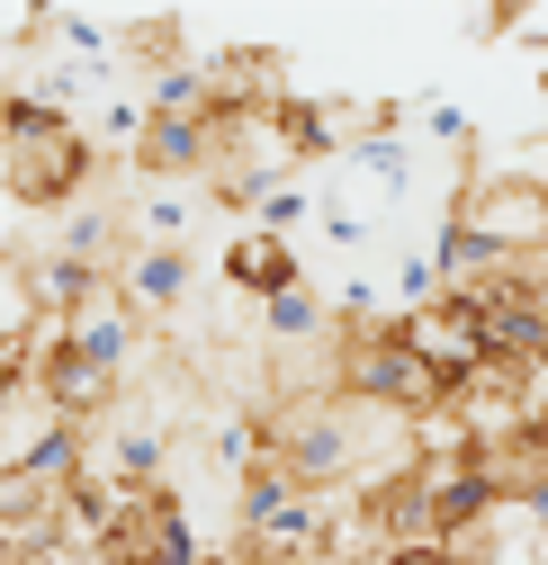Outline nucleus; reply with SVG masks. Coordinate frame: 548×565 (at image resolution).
<instances>
[{
	"label": "nucleus",
	"instance_id": "1",
	"mask_svg": "<svg viewBox=\"0 0 548 565\" xmlns=\"http://www.w3.org/2000/svg\"><path fill=\"white\" fill-rule=\"evenodd\" d=\"M333 377H341V395H369V404H387V413H404V422H432V413H450V377L441 369H423L414 350H404L387 323H369V332H341V360H333Z\"/></svg>",
	"mask_w": 548,
	"mask_h": 565
},
{
	"label": "nucleus",
	"instance_id": "2",
	"mask_svg": "<svg viewBox=\"0 0 548 565\" xmlns=\"http://www.w3.org/2000/svg\"><path fill=\"white\" fill-rule=\"evenodd\" d=\"M450 225L476 234L495 260H539L548 252V180H530V171H476V180H459Z\"/></svg>",
	"mask_w": 548,
	"mask_h": 565
},
{
	"label": "nucleus",
	"instance_id": "3",
	"mask_svg": "<svg viewBox=\"0 0 548 565\" xmlns=\"http://www.w3.org/2000/svg\"><path fill=\"white\" fill-rule=\"evenodd\" d=\"M387 332L414 350L423 369H441V377H450V395H459L476 369H495V350H486V306H476V297H432V306H404V315H387Z\"/></svg>",
	"mask_w": 548,
	"mask_h": 565
},
{
	"label": "nucleus",
	"instance_id": "4",
	"mask_svg": "<svg viewBox=\"0 0 548 565\" xmlns=\"http://www.w3.org/2000/svg\"><path fill=\"white\" fill-rule=\"evenodd\" d=\"M99 145H91V126H63L45 135V145H10L0 153V189H10L19 206H63V198H82Z\"/></svg>",
	"mask_w": 548,
	"mask_h": 565
},
{
	"label": "nucleus",
	"instance_id": "5",
	"mask_svg": "<svg viewBox=\"0 0 548 565\" xmlns=\"http://www.w3.org/2000/svg\"><path fill=\"white\" fill-rule=\"evenodd\" d=\"M135 341H145V315H135V297L117 288V278H99V288L63 315V350H82V360H99L108 377L135 360Z\"/></svg>",
	"mask_w": 548,
	"mask_h": 565
},
{
	"label": "nucleus",
	"instance_id": "6",
	"mask_svg": "<svg viewBox=\"0 0 548 565\" xmlns=\"http://www.w3.org/2000/svg\"><path fill=\"white\" fill-rule=\"evenodd\" d=\"M225 288L234 297H288V288H306V260H297V243H280V234H261V225H234L225 234Z\"/></svg>",
	"mask_w": 548,
	"mask_h": 565
},
{
	"label": "nucleus",
	"instance_id": "7",
	"mask_svg": "<svg viewBox=\"0 0 548 565\" xmlns=\"http://www.w3.org/2000/svg\"><path fill=\"white\" fill-rule=\"evenodd\" d=\"M135 162H145L154 180L217 171V135H208V117H154V108H145V135H135Z\"/></svg>",
	"mask_w": 548,
	"mask_h": 565
},
{
	"label": "nucleus",
	"instance_id": "8",
	"mask_svg": "<svg viewBox=\"0 0 548 565\" xmlns=\"http://www.w3.org/2000/svg\"><path fill=\"white\" fill-rule=\"evenodd\" d=\"M476 306H486V350H495L504 369H539V360H548V315H539L530 297H513L504 278H495Z\"/></svg>",
	"mask_w": 548,
	"mask_h": 565
},
{
	"label": "nucleus",
	"instance_id": "9",
	"mask_svg": "<svg viewBox=\"0 0 548 565\" xmlns=\"http://www.w3.org/2000/svg\"><path fill=\"white\" fill-rule=\"evenodd\" d=\"M189 278H198V260H189V252H154V243H135V252L117 260V288L135 297V315H171V306L189 297Z\"/></svg>",
	"mask_w": 548,
	"mask_h": 565
},
{
	"label": "nucleus",
	"instance_id": "10",
	"mask_svg": "<svg viewBox=\"0 0 548 565\" xmlns=\"http://www.w3.org/2000/svg\"><path fill=\"white\" fill-rule=\"evenodd\" d=\"M36 332H45V315H36V278H28V260L0 252V360H28Z\"/></svg>",
	"mask_w": 548,
	"mask_h": 565
},
{
	"label": "nucleus",
	"instance_id": "11",
	"mask_svg": "<svg viewBox=\"0 0 548 565\" xmlns=\"http://www.w3.org/2000/svg\"><path fill=\"white\" fill-rule=\"evenodd\" d=\"M28 278H36V315L63 323V315H73V306L99 288V278H108V269H91V260H73V252H45V260H28Z\"/></svg>",
	"mask_w": 548,
	"mask_h": 565
},
{
	"label": "nucleus",
	"instance_id": "12",
	"mask_svg": "<svg viewBox=\"0 0 548 565\" xmlns=\"http://www.w3.org/2000/svg\"><path fill=\"white\" fill-rule=\"evenodd\" d=\"M261 332L280 341V350H297V341H324V332H333V306H324L315 288H288V297H270V306H261Z\"/></svg>",
	"mask_w": 548,
	"mask_h": 565
},
{
	"label": "nucleus",
	"instance_id": "13",
	"mask_svg": "<svg viewBox=\"0 0 548 565\" xmlns=\"http://www.w3.org/2000/svg\"><path fill=\"white\" fill-rule=\"evenodd\" d=\"M135 243H154V252H189V198L154 180L145 206H135Z\"/></svg>",
	"mask_w": 548,
	"mask_h": 565
},
{
	"label": "nucleus",
	"instance_id": "14",
	"mask_svg": "<svg viewBox=\"0 0 548 565\" xmlns=\"http://www.w3.org/2000/svg\"><path fill=\"white\" fill-rule=\"evenodd\" d=\"M351 171L378 180L387 198H404L414 189V145H404V135H369V145H351Z\"/></svg>",
	"mask_w": 548,
	"mask_h": 565
},
{
	"label": "nucleus",
	"instance_id": "15",
	"mask_svg": "<svg viewBox=\"0 0 548 565\" xmlns=\"http://www.w3.org/2000/svg\"><path fill=\"white\" fill-rule=\"evenodd\" d=\"M154 476H162V431H117L108 484H117V493H154Z\"/></svg>",
	"mask_w": 548,
	"mask_h": 565
},
{
	"label": "nucleus",
	"instance_id": "16",
	"mask_svg": "<svg viewBox=\"0 0 548 565\" xmlns=\"http://www.w3.org/2000/svg\"><path fill=\"white\" fill-rule=\"evenodd\" d=\"M252 216H261V234H280V243H288L297 225H315V198H306V189L288 180V189H270V198L252 206Z\"/></svg>",
	"mask_w": 548,
	"mask_h": 565
},
{
	"label": "nucleus",
	"instance_id": "17",
	"mask_svg": "<svg viewBox=\"0 0 548 565\" xmlns=\"http://www.w3.org/2000/svg\"><path fill=\"white\" fill-rule=\"evenodd\" d=\"M423 135H432V145H450V153H459L467 135H476V117H467L459 99H432V108H423Z\"/></svg>",
	"mask_w": 548,
	"mask_h": 565
},
{
	"label": "nucleus",
	"instance_id": "18",
	"mask_svg": "<svg viewBox=\"0 0 548 565\" xmlns=\"http://www.w3.org/2000/svg\"><path fill=\"white\" fill-rule=\"evenodd\" d=\"M387 565H476V556H459V547H441V539H432V547H396Z\"/></svg>",
	"mask_w": 548,
	"mask_h": 565
},
{
	"label": "nucleus",
	"instance_id": "19",
	"mask_svg": "<svg viewBox=\"0 0 548 565\" xmlns=\"http://www.w3.org/2000/svg\"><path fill=\"white\" fill-rule=\"evenodd\" d=\"M539 99H548V73H539Z\"/></svg>",
	"mask_w": 548,
	"mask_h": 565
},
{
	"label": "nucleus",
	"instance_id": "20",
	"mask_svg": "<svg viewBox=\"0 0 548 565\" xmlns=\"http://www.w3.org/2000/svg\"><path fill=\"white\" fill-rule=\"evenodd\" d=\"M539 386H548V360H539Z\"/></svg>",
	"mask_w": 548,
	"mask_h": 565
}]
</instances>
